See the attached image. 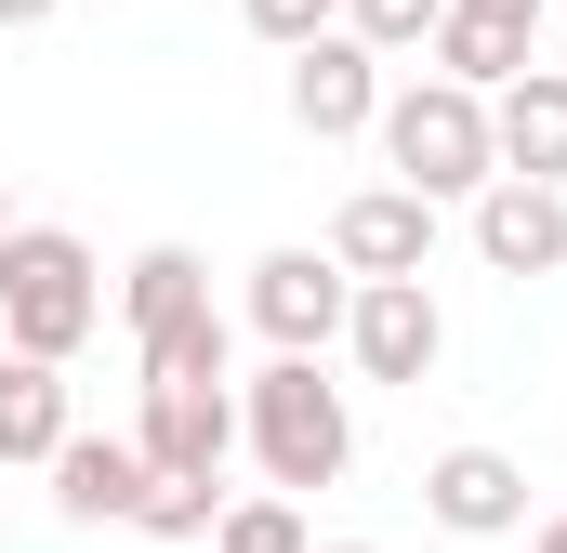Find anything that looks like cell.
Listing matches in <instances>:
<instances>
[{"instance_id":"6da1fadb","label":"cell","mask_w":567,"mask_h":553,"mask_svg":"<svg viewBox=\"0 0 567 553\" xmlns=\"http://www.w3.org/2000/svg\"><path fill=\"white\" fill-rule=\"evenodd\" d=\"M238 448L265 461L278 501H303V488H343L357 409H343V383H317V356H265V369L238 383Z\"/></svg>"},{"instance_id":"7a4b0ae2","label":"cell","mask_w":567,"mask_h":553,"mask_svg":"<svg viewBox=\"0 0 567 553\" xmlns=\"http://www.w3.org/2000/svg\"><path fill=\"white\" fill-rule=\"evenodd\" d=\"M93 330H106V264H93V238L13 225V238H0V343L40 356V369H66Z\"/></svg>"},{"instance_id":"3957f363","label":"cell","mask_w":567,"mask_h":553,"mask_svg":"<svg viewBox=\"0 0 567 553\" xmlns=\"http://www.w3.org/2000/svg\"><path fill=\"white\" fill-rule=\"evenodd\" d=\"M383 171L410 185V198H488L502 185V145H488V93H462V80H396L383 93Z\"/></svg>"},{"instance_id":"277c9868","label":"cell","mask_w":567,"mask_h":553,"mask_svg":"<svg viewBox=\"0 0 567 553\" xmlns=\"http://www.w3.org/2000/svg\"><path fill=\"white\" fill-rule=\"evenodd\" d=\"M238 303H251V330H265L278 356H317V343H343V316H357V276L330 264V251H265Z\"/></svg>"},{"instance_id":"5b68a950","label":"cell","mask_w":567,"mask_h":553,"mask_svg":"<svg viewBox=\"0 0 567 553\" xmlns=\"http://www.w3.org/2000/svg\"><path fill=\"white\" fill-rule=\"evenodd\" d=\"M343 356H357V383H435V356H449V316H435L423 276H383V290H357V316H343Z\"/></svg>"},{"instance_id":"8992f818","label":"cell","mask_w":567,"mask_h":553,"mask_svg":"<svg viewBox=\"0 0 567 553\" xmlns=\"http://www.w3.org/2000/svg\"><path fill=\"white\" fill-rule=\"evenodd\" d=\"M330 264L357 276V290L423 276V264H435V198H410V185H357V198L330 211Z\"/></svg>"},{"instance_id":"52a82bcc","label":"cell","mask_w":567,"mask_h":553,"mask_svg":"<svg viewBox=\"0 0 567 553\" xmlns=\"http://www.w3.org/2000/svg\"><path fill=\"white\" fill-rule=\"evenodd\" d=\"M423 514L449 541H515L528 528V461L515 448H435L423 461Z\"/></svg>"},{"instance_id":"ba28073f","label":"cell","mask_w":567,"mask_h":553,"mask_svg":"<svg viewBox=\"0 0 567 553\" xmlns=\"http://www.w3.org/2000/svg\"><path fill=\"white\" fill-rule=\"evenodd\" d=\"M290 133H317V145L383 133V53H357L343 27H330L317 53H290Z\"/></svg>"},{"instance_id":"9c48e42d","label":"cell","mask_w":567,"mask_h":553,"mask_svg":"<svg viewBox=\"0 0 567 553\" xmlns=\"http://www.w3.org/2000/svg\"><path fill=\"white\" fill-rule=\"evenodd\" d=\"M133 448H145V474H225V448H238V383H145Z\"/></svg>"},{"instance_id":"30bf717a","label":"cell","mask_w":567,"mask_h":553,"mask_svg":"<svg viewBox=\"0 0 567 553\" xmlns=\"http://www.w3.org/2000/svg\"><path fill=\"white\" fill-rule=\"evenodd\" d=\"M528 53H542V0H449V27H435V80H462V93H515Z\"/></svg>"},{"instance_id":"8fae6325","label":"cell","mask_w":567,"mask_h":553,"mask_svg":"<svg viewBox=\"0 0 567 553\" xmlns=\"http://www.w3.org/2000/svg\"><path fill=\"white\" fill-rule=\"evenodd\" d=\"M488 145H502V185L567 198V66H528L515 93H488Z\"/></svg>"},{"instance_id":"7c38bea8","label":"cell","mask_w":567,"mask_h":553,"mask_svg":"<svg viewBox=\"0 0 567 553\" xmlns=\"http://www.w3.org/2000/svg\"><path fill=\"white\" fill-rule=\"evenodd\" d=\"M475 264L488 276H567V198L555 185H488L475 198Z\"/></svg>"},{"instance_id":"4fadbf2b","label":"cell","mask_w":567,"mask_h":553,"mask_svg":"<svg viewBox=\"0 0 567 553\" xmlns=\"http://www.w3.org/2000/svg\"><path fill=\"white\" fill-rule=\"evenodd\" d=\"M145 488H158V474H145L133 435H66V448H53V501H66V528H133Z\"/></svg>"},{"instance_id":"5bb4252c","label":"cell","mask_w":567,"mask_h":553,"mask_svg":"<svg viewBox=\"0 0 567 553\" xmlns=\"http://www.w3.org/2000/svg\"><path fill=\"white\" fill-rule=\"evenodd\" d=\"M198 316H225V303H212V264H198L185 238L133 251V276H120V330H133V356H145V343H172V330H198Z\"/></svg>"},{"instance_id":"9a60e30c","label":"cell","mask_w":567,"mask_h":553,"mask_svg":"<svg viewBox=\"0 0 567 553\" xmlns=\"http://www.w3.org/2000/svg\"><path fill=\"white\" fill-rule=\"evenodd\" d=\"M80 435V409H66V369H40V356H0V474L13 461H40L53 474V448Z\"/></svg>"},{"instance_id":"2e32d148","label":"cell","mask_w":567,"mask_h":553,"mask_svg":"<svg viewBox=\"0 0 567 553\" xmlns=\"http://www.w3.org/2000/svg\"><path fill=\"white\" fill-rule=\"evenodd\" d=\"M212 553H317V541H303V501H278V488H225Z\"/></svg>"},{"instance_id":"e0dca14e","label":"cell","mask_w":567,"mask_h":553,"mask_svg":"<svg viewBox=\"0 0 567 553\" xmlns=\"http://www.w3.org/2000/svg\"><path fill=\"white\" fill-rule=\"evenodd\" d=\"M435 27H449V0H343V40L383 53V66L396 53H435Z\"/></svg>"},{"instance_id":"ac0fdd59","label":"cell","mask_w":567,"mask_h":553,"mask_svg":"<svg viewBox=\"0 0 567 553\" xmlns=\"http://www.w3.org/2000/svg\"><path fill=\"white\" fill-rule=\"evenodd\" d=\"M212 514H225V488H212V474H158V488H145V541H185V553H212Z\"/></svg>"},{"instance_id":"d6986e66","label":"cell","mask_w":567,"mask_h":553,"mask_svg":"<svg viewBox=\"0 0 567 553\" xmlns=\"http://www.w3.org/2000/svg\"><path fill=\"white\" fill-rule=\"evenodd\" d=\"M251 13V40H278V53H317L330 27H343V0H238Z\"/></svg>"},{"instance_id":"ffe728a7","label":"cell","mask_w":567,"mask_h":553,"mask_svg":"<svg viewBox=\"0 0 567 553\" xmlns=\"http://www.w3.org/2000/svg\"><path fill=\"white\" fill-rule=\"evenodd\" d=\"M0 27H53V0H0Z\"/></svg>"},{"instance_id":"44dd1931","label":"cell","mask_w":567,"mask_h":553,"mask_svg":"<svg viewBox=\"0 0 567 553\" xmlns=\"http://www.w3.org/2000/svg\"><path fill=\"white\" fill-rule=\"evenodd\" d=\"M528 553H567V514H542V528H528Z\"/></svg>"},{"instance_id":"7402d4cb","label":"cell","mask_w":567,"mask_h":553,"mask_svg":"<svg viewBox=\"0 0 567 553\" xmlns=\"http://www.w3.org/2000/svg\"><path fill=\"white\" fill-rule=\"evenodd\" d=\"M317 553H383V541H317Z\"/></svg>"},{"instance_id":"603a6c76","label":"cell","mask_w":567,"mask_h":553,"mask_svg":"<svg viewBox=\"0 0 567 553\" xmlns=\"http://www.w3.org/2000/svg\"><path fill=\"white\" fill-rule=\"evenodd\" d=\"M0 238H13V185H0Z\"/></svg>"}]
</instances>
